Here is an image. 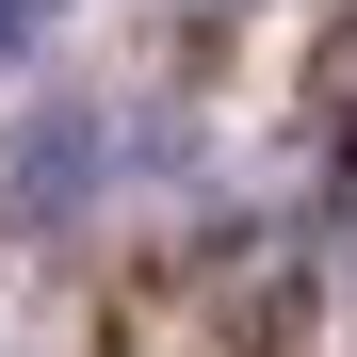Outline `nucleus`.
Returning a JSON list of instances; mask_svg holds the SVG:
<instances>
[{
    "mask_svg": "<svg viewBox=\"0 0 357 357\" xmlns=\"http://www.w3.org/2000/svg\"><path fill=\"white\" fill-rule=\"evenodd\" d=\"M82 178H98V114H49L17 146V211H82Z\"/></svg>",
    "mask_w": 357,
    "mask_h": 357,
    "instance_id": "f257e3e1",
    "label": "nucleus"
},
{
    "mask_svg": "<svg viewBox=\"0 0 357 357\" xmlns=\"http://www.w3.org/2000/svg\"><path fill=\"white\" fill-rule=\"evenodd\" d=\"M66 17V0H0V66H33V33Z\"/></svg>",
    "mask_w": 357,
    "mask_h": 357,
    "instance_id": "f03ea898",
    "label": "nucleus"
}]
</instances>
